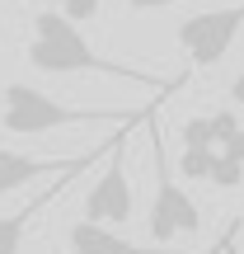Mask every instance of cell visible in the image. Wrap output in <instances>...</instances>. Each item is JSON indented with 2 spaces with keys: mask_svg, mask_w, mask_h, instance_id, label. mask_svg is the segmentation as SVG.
I'll use <instances>...</instances> for the list:
<instances>
[{
  "mask_svg": "<svg viewBox=\"0 0 244 254\" xmlns=\"http://www.w3.org/2000/svg\"><path fill=\"white\" fill-rule=\"evenodd\" d=\"M28 66L33 71H47V75H80V71H99V75H113V80H132V85H146V90H164L160 75H146V71H127V66L108 62V57L94 52V43L71 24L61 19L56 9H43L33 14V38L24 47Z\"/></svg>",
  "mask_w": 244,
  "mask_h": 254,
  "instance_id": "6da1fadb",
  "label": "cell"
},
{
  "mask_svg": "<svg viewBox=\"0 0 244 254\" xmlns=\"http://www.w3.org/2000/svg\"><path fill=\"white\" fill-rule=\"evenodd\" d=\"M71 123H108V127H127L132 118L118 109H71V104L43 94L38 85H5L0 90V127L14 136H43L56 132V127H71Z\"/></svg>",
  "mask_w": 244,
  "mask_h": 254,
  "instance_id": "7a4b0ae2",
  "label": "cell"
},
{
  "mask_svg": "<svg viewBox=\"0 0 244 254\" xmlns=\"http://www.w3.org/2000/svg\"><path fill=\"white\" fill-rule=\"evenodd\" d=\"M146 123H150V170H155V202H150V217H146V231H150V240L164 250V240L202 231V207L193 202V193L174 179L160 123L155 118H146Z\"/></svg>",
  "mask_w": 244,
  "mask_h": 254,
  "instance_id": "3957f363",
  "label": "cell"
},
{
  "mask_svg": "<svg viewBox=\"0 0 244 254\" xmlns=\"http://www.w3.org/2000/svg\"><path fill=\"white\" fill-rule=\"evenodd\" d=\"M132 207H136V189H132V179H127V136L118 132L113 146H108V165H103V174L94 179L90 198H85V221L118 231V226L132 221Z\"/></svg>",
  "mask_w": 244,
  "mask_h": 254,
  "instance_id": "277c9868",
  "label": "cell"
},
{
  "mask_svg": "<svg viewBox=\"0 0 244 254\" xmlns=\"http://www.w3.org/2000/svg\"><path fill=\"white\" fill-rule=\"evenodd\" d=\"M240 19H244L240 0H235V5H226V9L188 14L179 28H174V38H179V47H183V62H188L193 71H207V66H216L221 57L230 52V43H235Z\"/></svg>",
  "mask_w": 244,
  "mask_h": 254,
  "instance_id": "5b68a950",
  "label": "cell"
},
{
  "mask_svg": "<svg viewBox=\"0 0 244 254\" xmlns=\"http://www.w3.org/2000/svg\"><path fill=\"white\" fill-rule=\"evenodd\" d=\"M108 151V141L99 146V151H85V155H66V160H38V155H19L9 151V146H0V193H14L24 189V184L33 179H61V174H85V165L94 160V155Z\"/></svg>",
  "mask_w": 244,
  "mask_h": 254,
  "instance_id": "8992f818",
  "label": "cell"
},
{
  "mask_svg": "<svg viewBox=\"0 0 244 254\" xmlns=\"http://www.w3.org/2000/svg\"><path fill=\"white\" fill-rule=\"evenodd\" d=\"M66 254H174V250L136 245V240L122 236V231L94 226V221H75V226H71V250H66Z\"/></svg>",
  "mask_w": 244,
  "mask_h": 254,
  "instance_id": "52a82bcc",
  "label": "cell"
},
{
  "mask_svg": "<svg viewBox=\"0 0 244 254\" xmlns=\"http://www.w3.org/2000/svg\"><path fill=\"white\" fill-rule=\"evenodd\" d=\"M71 179H80V174H61V179H52L43 193H38V198H28L19 212H5V217H0V254H19V245H24V236H28V221H33V217H38V212H43V207H47V202H52Z\"/></svg>",
  "mask_w": 244,
  "mask_h": 254,
  "instance_id": "ba28073f",
  "label": "cell"
},
{
  "mask_svg": "<svg viewBox=\"0 0 244 254\" xmlns=\"http://www.w3.org/2000/svg\"><path fill=\"white\" fill-rule=\"evenodd\" d=\"M240 174H244V146H221V151H211L207 179L216 184V189H240Z\"/></svg>",
  "mask_w": 244,
  "mask_h": 254,
  "instance_id": "9c48e42d",
  "label": "cell"
},
{
  "mask_svg": "<svg viewBox=\"0 0 244 254\" xmlns=\"http://www.w3.org/2000/svg\"><path fill=\"white\" fill-rule=\"evenodd\" d=\"M207 127H211V151H221V146H244L240 113H235V109H216V113H207Z\"/></svg>",
  "mask_w": 244,
  "mask_h": 254,
  "instance_id": "30bf717a",
  "label": "cell"
},
{
  "mask_svg": "<svg viewBox=\"0 0 244 254\" xmlns=\"http://www.w3.org/2000/svg\"><path fill=\"white\" fill-rule=\"evenodd\" d=\"M99 5H103V0H47V9H56L61 19H71L75 28L90 24V19L99 14Z\"/></svg>",
  "mask_w": 244,
  "mask_h": 254,
  "instance_id": "8fae6325",
  "label": "cell"
},
{
  "mask_svg": "<svg viewBox=\"0 0 244 254\" xmlns=\"http://www.w3.org/2000/svg\"><path fill=\"white\" fill-rule=\"evenodd\" d=\"M183 151H211V127H207V118H188V123H183Z\"/></svg>",
  "mask_w": 244,
  "mask_h": 254,
  "instance_id": "7c38bea8",
  "label": "cell"
},
{
  "mask_svg": "<svg viewBox=\"0 0 244 254\" xmlns=\"http://www.w3.org/2000/svg\"><path fill=\"white\" fill-rule=\"evenodd\" d=\"M207 170H211V151H183V160H179L183 179H207Z\"/></svg>",
  "mask_w": 244,
  "mask_h": 254,
  "instance_id": "4fadbf2b",
  "label": "cell"
},
{
  "mask_svg": "<svg viewBox=\"0 0 244 254\" xmlns=\"http://www.w3.org/2000/svg\"><path fill=\"white\" fill-rule=\"evenodd\" d=\"M169 5H183V0H127V9H136V14H150V9H169Z\"/></svg>",
  "mask_w": 244,
  "mask_h": 254,
  "instance_id": "5bb4252c",
  "label": "cell"
},
{
  "mask_svg": "<svg viewBox=\"0 0 244 254\" xmlns=\"http://www.w3.org/2000/svg\"><path fill=\"white\" fill-rule=\"evenodd\" d=\"M0 5H5V0H0Z\"/></svg>",
  "mask_w": 244,
  "mask_h": 254,
  "instance_id": "9a60e30c",
  "label": "cell"
}]
</instances>
